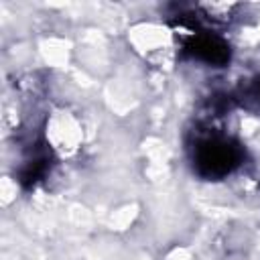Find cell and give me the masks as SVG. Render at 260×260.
Instances as JSON below:
<instances>
[{"instance_id":"cell-2","label":"cell","mask_w":260,"mask_h":260,"mask_svg":"<svg viewBox=\"0 0 260 260\" xmlns=\"http://www.w3.org/2000/svg\"><path fill=\"white\" fill-rule=\"evenodd\" d=\"M187 51L195 59L205 61V63L215 65V67H221L230 61L228 43L215 35H193L187 43Z\"/></svg>"},{"instance_id":"cell-4","label":"cell","mask_w":260,"mask_h":260,"mask_svg":"<svg viewBox=\"0 0 260 260\" xmlns=\"http://www.w3.org/2000/svg\"><path fill=\"white\" fill-rule=\"evenodd\" d=\"M254 91H256V95H258V100H260V79L256 81V85H254Z\"/></svg>"},{"instance_id":"cell-3","label":"cell","mask_w":260,"mask_h":260,"mask_svg":"<svg viewBox=\"0 0 260 260\" xmlns=\"http://www.w3.org/2000/svg\"><path fill=\"white\" fill-rule=\"evenodd\" d=\"M207 14V18H213V20H228L232 10L236 8V4H203L201 6Z\"/></svg>"},{"instance_id":"cell-1","label":"cell","mask_w":260,"mask_h":260,"mask_svg":"<svg viewBox=\"0 0 260 260\" xmlns=\"http://www.w3.org/2000/svg\"><path fill=\"white\" fill-rule=\"evenodd\" d=\"M242 148L232 138L213 134L197 142L193 165L203 179H221L242 162Z\"/></svg>"}]
</instances>
